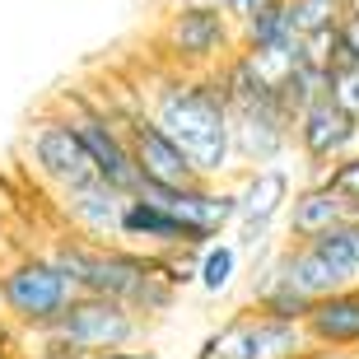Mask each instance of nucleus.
I'll use <instances>...</instances> for the list:
<instances>
[{"mask_svg": "<svg viewBox=\"0 0 359 359\" xmlns=\"http://www.w3.org/2000/svg\"><path fill=\"white\" fill-rule=\"evenodd\" d=\"M154 42L177 70H219L229 56L238 52V19L210 5H191V0H168Z\"/></svg>", "mask_w": 359, "mask_h": 359, "instance_id": "nucleus-4", "label": "nucleus"}, {"mask_svg": "<svg viewBox=\"0 0 359 359\" xmlns=\"http://www.w3.org/2000/svg\"><path fill=\"white\" fill-rule=\"evenodd\" d=\"M350 10H359V0H350Z\"/></svg>", "mask_w": 359, "mask_h": 359, "instance_id": "nucleus-28", "label": "nucleus"}, {"mask_svg": "<svg viewBox=\"0 0 359 359\" xmlns=\"http://www.w3.org/2000/svg\"><path fill=\"white\" fill-rule=\"evenodd\" d=\"M238 42L248 52H271V47H299V28L290 19V5L280 0V5H266V10H257L252 19H243L238 24Z\"/></svg>", "mask_w": 359, "mask_h": 359, "instance_id": "nucleus-17", "label": "nucleus"}, {"mask_svg": "<svg viewBox=\"0 0 359 359\" xmlns=\"http://www.w3.org/2000/svg\"><path fill=\"white\" fill-rule=\"evenodd\" d=\"M126 191L112 187L107 177H93L84 187H70L56 196L61 215H66L70 233L80 238H93V243H121V210H126Z\"/></svg>", "mask_w": 359, "mask_h": 359, "instance_id": "nucleus-12", "label": "nucleus"}, {"mask_svg": "<svg viewBox=\"0 0 359 359\" xmlns=\"http://www.w3.org/2000/svg\"><path fill=\"white\" fill-rule=\"evenodd\" d=\"M140 336H145V313H135L131 304L107 299V294H80L52 327L33 332V341H56L80 355H107V350L135 346Z\"/></svg>", "mask_w": 359, "mask_h": 359, "instance_id": "nucleus-6", "label": "nucleus"}, {"mask_svg": "<svg viewBox=\"0 0 359 359\" xmlns=\"http://www.w3.org/2000/svg\"><path fill=\"white\" fill-rule=\"evenodd\" d=\"M66 117L75 121V131L84 135V145H89L93 163H98V177H107V182L121 187L126 196H135L140 182H145V173H140V163H135L126 121L112 117L107 107H93V103H70Z\"/></svg>", "mask_w": 359, "mask_h": 359, "instance_id": "nucleus-10", "label": "nucleus"}, {"mask_svg": "<svg viewBox=\"0 0 359 359\" xmlns=\"http://www.w3.org/2000/svg\"><path fill=\"white\" fill-rule=\"evenodd\" d=\"M24 154L28 168L52 187L56 196L70 191V187H84L98 177V163H93L84 135L75 131V121L61 112V117H38L24 135Z\"/></svg>", "mask_w": 359, "mask_h": 359, "instance_id": "nucleus-7", "label": "nucleus"}, {"mask_svg": "<svg viewBox=\"0 0 359 359\" xmlns=\"http://www.w3.org/2000/svg\"><path fill=\"white\" fill-rule=\"evenodd\" d=\"M0 359H14V355H10V350H5V346H0Z\"/></svg>", "mask_w": 359, "mask_h": 359, "instance_id": "nucleus-27", "label": "nucleus"}, {"mask_svg": "<svg viewBox=\"0 0 359 359\" xmlns=\"http://www.w3.org/2000/svg\"><path fill=\"white\" fill-rule=\"evenodd\" d=\"M318 355H327V350H318ZM318 355H313V359H318Z\"/></svg>", "mask_w": 359, "mask_h": 359, "instance_id": "nucleus-29", "label": "nucleus"}, {"mask_svg": "<svg viewBox=\"0 0 359 359\" xmlns=\"http://www.w3.org/2000/svg\"><path fill=\"white\" fill-rule=\"evenodd\" d=\"M238 271H243V248H238V243L215 238V243L201 248V271H196L201 294H210V299L229 294L233 285H238Z\"/></svg>", "mask_w": 359, "mask_h": 359, "instance_id": "nucleus-18", "label": "nucleus"}, {"mask_svg": "<svg viewBox=\"0 0 359 359\" xmlns=\"http://www.w3.org/2000/svg\"><path fill=\"white\" fill-rule=\"evenodd\" d=\"M47 252L80 280L84 294L121 299V304H131L135 313H145V318L168 313V308L177 304V290H182L163 257L126 248V243H93V238H80V233H66V238H56Z\"/></svg>", "mask_w": 359, "mask_h": 359, "instance_id": "nucleus-2", "label": "nucleus"}, {"mask_svg": "<svg viewBox=\"0 0 359 359\" xmlns=\"http://www.w3.org/2000/svg\"><path fill=\"white\" fill-rule=\"evenodd\" d=\"M313 346L327 350V355H341V350H355L359 346V280L346 285V290H332L313 299L304 318Z\"/></svg>", "mask_w": 359, "mask_h": 359, "instance_id": "nucleus-15", "label": "nucleus"}, {"mask_svg": "<svg viewBox=\"0 0 359 359\" xmlns=\"http://www.w3.org/2000/svg\"><path fill=\"white\" fill-rule=\"evenodd\" d=\"M233 107V149L238 163L257 168V163H280L294 149V112L280 93H257V98H238Z\"/></svg>", "mask_w": 359, "mask_h": 359, "instance_id": "nucleus-9", "label": "nucleus"}, {"mask_svg": "<svg viewBox=\"0 0 359 359\" xmlns=\"http://www.w3.org/2000/svg\"><path fill=\"white\" fill-rule=\"evenodd\" d=\"M80 280L70 276L52 252H28L0 271V313L24 327L28 336L52 327L75 299H80Z\"/></svg>", "mask_w": 359, "mask_h": 359, "instance_id": "nucleus-3", "label": "nucleus"}, {"mask_svg": "<svg viewBox=\"0 0 359 359\" xmlns=\"http://www.w3.org/2000/svg\"><path fill=\"white\" fill-rule=\"evenodd\" d=\"M89 359H154V355H149V350L126 346V350H107V355H89Z\"/></svg>", "mask_w": 359, "mask_h": 359, "instance_id": "nucleus-26", "label": "nucleus"}, {"mask_svg": "<svg viewBox=\"0 0 359 359\" xmlns=\"http://www.w3.org/2000/svg\"><path fill=\"white\" fill-rule=\"evenodd\" d=\"M145 112L177 140L201 177H229L238 168L233 149V107L215 70H168L145 98Z\"/></svg>", "mask_w": 359, "mask_h": 359, "instance_id": "nucleus-1", "label": "nucleus"}, {"mask_svg": "<svg viewBox=\"0 0 359 359\" xmlns=\"http://www.w3.org/2000/svg\"><path fill=\"white\" fill-rule=\"evenodd\" d=\"M322 248V252L332 257L336 266L346 271L350 280H359V215H350V219H341L336 229H327V233H318L313 238Z\"/></svg>", "mask_w": 359, "mask_h": 359, "instance_id": "nucleus-19", "label": "nucleus"}, {"mask_svg": "<svg viewBox=\"0 0 359 359\" xmlns=\"http://www.w3.org/2000/svg\"><path fill=\"white\" fill-rule=\"evenodd\" d=\"M266 5H280V0H229V14H233V19H252L257 10H266Z\"/></svg>", "mask_w": 359, "mask_h": 359, "instance_id": "nucleus-25", "label": "nucleus"}, {"mask_svg": "<svg viewBox=\"0 0 359 359\" xmlns=\"http://www.w3.org/2000/svg\"><path fill=\"white\" fill-rule=\"evenodd\" d=\"M126 121V135H131V149H135V163H140V173H145V182H196V168H191V159H187L182 149H177V140L168 131H163L159 121L149 117V112H131Z\"/></svg>", "mask_w": 359, "mask_h": 359, "instance_id": "nucleus-14", "label": "nucleus"}, {"mask_svg": "<svg viewBox=\"0 0 359 359\" xmlns=\"http://www.w3.org/2000/svg\"><path fill=\"white\" fill-rule=\"evenodd\" d=\"M294 149L313 173H327L332 163H341L346 154L359 149V117H350L332 93H322L318 103H308L294 117Z\"/></svg>", "mask_w": 359, "mask_h": 359, "instance_id": "nucleus-11", "label": "nucleus"}, {"mask_svg": "<svg viewBox=\"0 0 359 359\" xmlns=\"http://www.w3.org/2000/svg\"><path fill=\"white\" fill-rule=\"evenodd\" d=\"M336 61H359V10H350L346 19H341V47H336Z\"/></svg>", "mask_w": 359, "mask_h": 359, "instance_id": "nucleus-23", "label": "nucleus"}, {"mask_svg": "<svg viewBox=\"0 0 359 359\" xmlns=\"http://www.w3.org/2000/svg\"><path fill=\"white\" fill-rule=\"evenodd\" d=\"M341 219H350V205L341 201V191H332L322 177H313L294 191L290 210H285V233L290 238H318V233L336 229Z\"/></svg>", "mask_w": 359, "mask_h": 359, "instance_id": "nucleus-16", "label": "nucleus"}, {"mask_svg": "<svg viewBox=\"0 0 359 359\" xmlns=\"http://www.w3.org/2000/svg\"><path fill=\"white\" fill-rule=\"evenodd\" d=\"M294 177L285 163H257L248 168L238 182V224H233V243L243 252H262L271 248V233L276 224H285V210L294 201Z\"/></svg>", "mask_w": 359, "mask_h": 359, "instance_id": "nucleus-8", "label": "nucleus"}, {"mask_svg": "<svg viewBox=\"0 0 359 359\" xmlns=\"http://www.w3.org/2000/svg\"><path fill=\"white\" fill-rule=\"evenodd\" d=\"M318 346L308 336L304 318H280L266 308H243L224 327H215L201 341L196 359H313Z\"/></svg>", "mask_w": 359, "mask_h": 359, "instance_id": "nucleus-5", "label": "nucleus"}, {"mask_svg": "<svg viewBox=\"0 0 359 359\" xmlns=\"http://www.w3.org/2000/svg\"><path fill=\"white\" fill-rule=\"evenodd\" d=\"M322 182L332 187V191H341V201L350 205V215H359V149L346 154L341 163H332V168L322 173Z\"/></svg>", "mask_w": 359, "mask_h": 359, "instance_id": "nucleus-21", "label": "nucleus"}, {"mask_svg": "<svg viewBox=\"0 0 359 359\" xmlns=\"http://www.w3.org/2000/svg\"><path fill=\"white\" fill-rule=\"evenodd\" d=\"M121 243L140 248V252H154V257L182 252V248H205V238L187 219H177L168 205H159V201H149V196L126 201V210H121Z\"/></svg>", "mask_w": 359, "mask_h": 359, "instance_id": "nucleus-13", "label": "nucleus"}, {"mask_svg": "<svg viewBox=\"0 0 359 359\" xmlns=\"http://www.w3.org/2000/svg\"><path fill=\"white\" fill-rule=\"evenodd\" d=\"M285 5H290V19L299 28V38L304 33H322V28H336L350 14V0H285Z\"/></svg>", "mask_w": 359, "mask_h": 359, "instance_id": "nucleus-20", "label": "nucleus"}, {"mask_svg": "<svg viewBox=\"0 0 359 359\" xmlns=\"http://www.w3.org/2000/svg\"><path fill=\"white\" fill-rule=\"evenodd\" d=\"M332 98L350 117H359V61H336L332 66Z\"/></svg>", "mask_w": 359, "mask_h": 359, "instance_id": "nucleus-22", "label": "nucleus"}, {"mask_svg": "<svg viewBox=\"0 0 359 359\" xmlns=\"http://www.w3.org/2000/svg\"><path fill=\"white\" fill-rule=\"evenodd\" d=\"M24 359H89V355H80V350H70V346H56V341H38V350Z\"/></svg>", "mask_w": 359, "mask_h": 359, "instance_id": "nucleus-24", "label": "nucleus"}]
</instances>
